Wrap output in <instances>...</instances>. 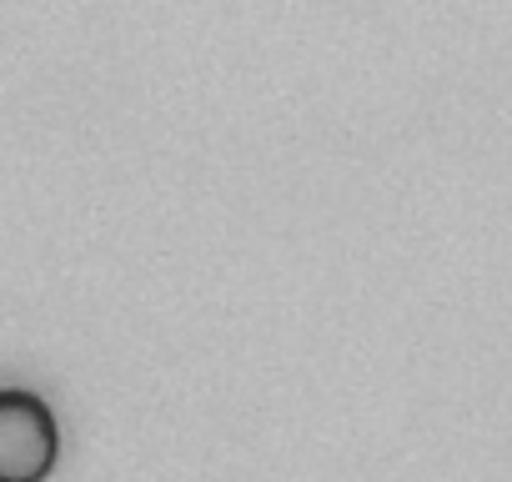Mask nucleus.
I'll return each instance as SVG.
<instances>
[{
  "label": "nucleus",
  "instance_id": "f257e3e1",
  "mask_svg": "<svg viewBox=\"0 0 512 482\" xmlns=\"http://www.w3.org/2000/svg\"><path fill=\"white\" fill-rule=\"evenodd\" d=\"M61 457V432L36 392L0 387V482H46Z\"/></svg>",
  "mask_w": 512,
  "mask_h": 482
}]
</instances>
